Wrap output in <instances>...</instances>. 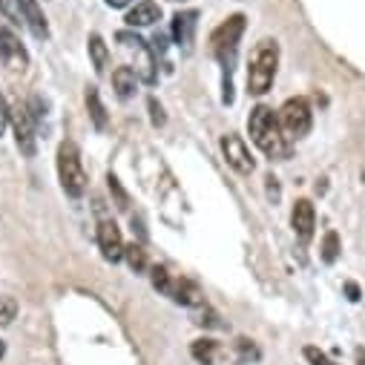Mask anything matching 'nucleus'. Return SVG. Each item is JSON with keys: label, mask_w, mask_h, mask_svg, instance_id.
<instances>
[{"label": "nucleus", "mask_w": 365, "mask_h": 365, "mask_svg": "<svg viewBox=\"0 0 365 365\" xmlns=\"http://www.w3.org/2000/svg\"><path fill=\"white\" fill-rule=\"evenodd\" d=\"M242 35H245V15H230L210 35V55L222 66V89H225L222 101L225 104H233V66H236Z\"/></svg>", "instance_id": "1"}, {"label": "nucleus", "mask_w": 365, "mask_h": 365, "mask_svg": "<svg viewBox=\"0 0 365 365\" xmlns=\"http://www.w3.org/2000/svg\"><path fill=\"white\" fill-rule=\"evenodd\" d=\"M247 133H250V141L270 158V161H285L291 155V144H288V135L279 124V115H273L270 107L259 104L250 110V118H247Z\"/></svg>", "instance_id": "2"}, {"label": "nucleus", "mask_w": 365, "mask_h": 365, "mask_svg": "<svg viewBox=\"0 0 365 365\" xmlns=\"http://www.w3.org/2000/svg\"><path fill=\"white\" fill-rule=\"evenodd\" d=\"M279 66V43L277 41H259L250 61H247V93L250 96H264L273 86Z\"/></svg>", "instance_id": "3"}, {"label": "nucleus", "mask_w": 365, "mask_h": 365, "mask_svg": "<svg viewBox=\"0 0 365 365\" xmlns=\"http://www.w3.org/2000/svg\"><path fill=\"white\" fill-rule=\"evenodd\" d=\"M58 178L69 199H81L86 193V170L75 141H61L58 147Z\"/></svg>", "instance_id": "4"}, {"label": "nucleus", "mask_w": 365, "mask_h": 365, "mask_svg": "<svg viewBox=\"0 0 365 365\" xmlns=\"http://www.w3.org/2000/svg\"><path fill=\"white\" fill-rule=\"evenodd\" d=\"M115 38H118V43L133 55V61H135L133 72L138 75V81H144V83H155V55H153V49L147 46V41L138 38L135 32H127V29L118 32Z\"/></svg>", "instance_id": "5"}, {"label": "nucleus", "mask_w": 365, "mask_h": 365, "mask_svg": "<svg viewBox=\"0 0 365 365\" xmlns=\"http://www.w3.org/2000/svg\"><path fill=\"white\" fill-rule=\"evenodd\" d=\"M279 124H282L288 138H305L311 133V124H314V113H311L308 98H288L279 110Z\"/></svg>", "instance_id": "6"}, {"label": "nucleus", "mask_w": 365, "mask_h": 365, "mask_svg": "<svg viewBox=\"0 0 365 365\" xmlns=\"http://www.w3.org/2000/svg\"><path fill=\"white\" fill-rule=\"evenodd\" d=\"M9 124H12V133H15L18 150H21L26 158H35V153H38V133H35L32 110H29L26 104L9 107Z\"/></svg>", "instance_id": "7"}, {"label": "nucleus", "mask_w": 365, "mask_h": 365, "mask_svg": "<svg viewBox=\"0 0 365 365\" xmlns=\"http://www.w3.org/2000/svg\"><path fill=\"white\" fill-rule=\"evenodd\" d=\"M0 58H4V63L12 69V72H24L29 66V52L26 46L21 43V38L6 26V24H0Z\"/></svg>", "instance_id": "8"}, {"label": "nucleus", "mask_w": 365, "mask_h": 365, "mask_svg": "<svg viewBox=\"0 0 365 365\" xmlns=\"http://www.w3.org/2000/svg\"><path fill=\"white\" fill-rule=\"evenodd\" d=\"M196 29H199V12L196 9H185L173 15V41L181 49V55L193 52V41H196Z\"/></svg>", "instance_id": "9"}, {"label": "nucleus", "mask_w": 365, "mask_h": 365, "mask_svg": "<svg viewBox=\"0 0 365 365\" xmlns=\"http://www.w3.org/2000/svg\"><path fill=\"white\" fill-rule=\"evenodd\" d=\"M222 153H225V161H227L236 173H242V175H250V173H253L256 161H253V155H250L247 144H245L236 133L222 135Z\"/></svg>", "instance_id": "10"}, {"label": "nucleus", "mask_w": 365, "mask_h": 365, "mask_svg": "<svg viewBox=\"0 0 365 365\" xmlns=\"http://www.w3.org/2000/svg\"><path fill=\"white\" fill-rule=\"evenodd\" d=\"M124 239H121V230H118V225L113 222V219H101L98 222V250H101V256L107 259V262H121L124 259Z\"/></svg>", "instance_id": "11"}, {"label": "nucleus", "mask_w": 365, "mask_h": 365, "mask_svg": "<svg viewBox=\"0 0 365 365\" xmlns=\"http://www.w3.org/2000/svg\"><path fill=\"white\" fill-rule=\"evenodd\" d=\"M291 225H294V233L299 236L302 245H308L314 239V227H317V210L308 199H299L291 210Z\"/></svg>", "instance_id": "12"}, {"label": "nucleus", "mask_w": 365, "mask_h": 365, "mask_svg": "<svg viewBox=\"0 0 365 365\" xmlns=\"http://www.w3.org/2000/svg\"><path fill=\"white\" fill-rule=\"evenodd\" d=\"M18 9L24 15V24L29 26V32L38 38V41H46L49 38V24L41 12V4L38 0H18Z\"/></svg>", "instance_id": "13"}, {"label": "nucleus", "mask_w": 365, "mask_h": 365, "mask_svg": "<svg viewBox=\"0 0 365 365\" xmlns=\"http://www.w3.org/2000/svg\"><path fill=\"white\" fill-rule=\"evenodd\" d=\"M170 299H173V302H178V305H187V308H202V305H207V302H205L202 288H199L196 282L185 279V277H181V279H173Z\"/></svg>", "instance_id": "14"}, {"label": "nucleus", "mask_w": 365, "mask_h": 365, "mask_svg": "<svg viewBox=\"0 0 365 365\" xmlns=\"http://www.w3.org/2000/svg\"><path fill=\"white\" fill-rule=\"evenodd\" d=\"M155 21H161V6L155 0H141V4H135V9H130V15H127L130 26H153Z\"/></svg>", "instance_id": "15"}, {"label": "nucleus", "mask_w": 365, "mask_h": 365, "mask_svg": "<svg viewBox=\"0 0 365 365\" xmlns=\"http://www.w3.org/2000/svg\"><path fill=\"white\" fill-rule=\"evenodd\" d=\"M86 110H89V118H93V124H96V130H98V133H104V130L110 127L107 107H104L101 93H98L96 86H89V89H86Z\"/></svg>", "instance_id": "16"}, {"label": "nucleus", "mask_w": 365, "mask_h": 365, "mask_svg": "<svg viewBox=\"0 0 365 365\" xmlns=\"http://www.w3.org/2000/svg\"><path fill=\"white\" fill-rule=\"evenodd\" d=\"M135 86H138V75L133 72V66H118L113 72V89L118 93V98H133L135 96Z\"/></svg>", "instance_id": "17"}, {"label": "nucleus", "mask_w": 365, "mask_h": 365, "mask_svg": "<svg viewBox=\"0 0 365 365\" xmlns=\"http://www.w3.org/2000/svg\"><path fill=\"white\" fill-rule=\"evenodd\" d=\"M86 49H89V61H93V69H96L98 75H104V72H107V61H110V49H107V43H104V38H101V35H89Z\"/></svg>", "instance_id": "18"}, {"label": "nucleus", "mask_w": 365, "mask_h": 365, "mask_svg": "<svg viewBox=\"0 0 365 365\" xmlns=\"http://www.w3.org/2000/svg\"><path fill=\"white\" fill-rule=\"evenodd\" d=\"M190 354L196 362L202 365H216V356H219V342L216 339H196L190 345Z\"/></svg>", "instance_id": "19"}, {"label": "nucleus", "mask_w": 365, "mask_h": 365, "mask_svg": "<svg viewBox=\"0 0 365 365\" xmlns=\"http://www.w3.org/2000/svg\"><path fill=\"white\" fill-rule=\"evenodd\" d=\"M124 259H127V264H130V270H133V273H144V270H150L147 250H144L141 245H135V242L124 247Z\"/></svg>", "instance_id": "20"}, {"label": "nucleus", "mask_w": 365, "mask_h": 365, "mask_svg": "<svg viewBox=\"0 0 365 365\" xmlns=\"http://www.w3.org/2000/svg\"><path fill=\"white\" fill-rule=\"evenodd\" d=\"M107 187H110V196H113L115 207H118V210H127V207H130V196H127V190L121 187V181H118L115 173L107 175Z\"/></svg>", "instance_id": "21"}, {"label": "nucleus", "mask_w": 365, "mask_h": 365, "mask_svg": "<svg viewBox=\"0 0 365 365\" xmlns=\"http://www.w3.org/2000/svg\"><path fill=\"white\" fill-rule=\"evenodd\" d=\"M339 250H342V247H339V236H336L334 230H328L325 239H322V262H325V264H334V262L339 259Z\"/></svg>", "instance_id": "22"}, {"label": "nucleus", "mask_w": 365, "mask_h": 365, "mask_svg": "<svg viewBox=\"0 0 365 365\" xmlns=\"http://www.w3.org/2000/svg\"><path fill=\"white\" fill-rule=\"evenodd\" d=\"M150 279H153V288L161 291L164 297H170V288H173V277L167 273V267H150Z\"/></svg>", "instance_id": "23"}, {"label": "nucleus", "mask_w": 365, "mask_h": 365, "mask_svg": "<svg viewBox=\"0 0 365 365\" xmlns=\"http://www.w3.org/2000/svg\"><path fill=\"white\" fill-rule=\"evenodd\" d=\"M15 317H18V302L12 297H0V328L12 325Z\"/></svg>", "instance_id": "24"}, {"label": "nucleus", "mask_w": 365, "mask_h": 365, "mask_svg": "<svg viewBox=\"0 0 365 365\" xmlns=\"http://www.w3.org/2000/svg\"><path fill=\"white\" fill-rule=\"evenodd\" d=\"M236 348H239V356L245 359V362H259V348H256V342L253 339H247V336H239L236 339Z\"/></svg>", "instance_id": "25"}, {"label": "nucleus", "mask_w": 365, "mask_h": 365, "mask_svg": "<svg viewBox=\"0 0 365 365\" xmlns=\"http://www.w3.org/2000/svg\"><path fill=\"white\" fill-rule=\"evenodd\" d=\"M302 354H305V359H308L311 365H339L336 359H331V356H328L322 348H317V345H305Z\"/></svg>", "instance_id": "26"}, {"label": "nucleus", "mask_w": 365, "mask_h": 365, "mask_svg": "<svg viewBox=\"0 0 365 365\" xmlns=\"http://www.w3.org/2000/svg\"><path fill=\"white\" fill-rule=\"evenodd\" d=\"M196 325H205V328H225V322H219V314H216L213 308H207V305L199 308V314H196Z\"/></svg>", "instance_id": "27"}, {"label": "nucleus", "mask_w": 365, "mask_h": 365, "mask_svg": "<svg viewBox=\"0 0 365 365\" xmlns=\"http://www.w3.org/2000/svg\"><path fill=\"white\" fill-rule=\"evenodd\" d=\"M0 12H4V18L9 21V24H21L24 21V15H21V9H18V0H0Z\"/></svg>", "instance_id": "28"}, {"label": "nucleus", "mask_w": 365, "mask_h": 365, "mask_svg": "<svg viewBox=\"0 0 365 365\" xmlns=\"http://www.w3.org/2000/svg\"><path fill=\"white\" fill-rule=\"evenodd\" d=\"M147 107H150V118H153V127H161V124H164V110H161V104H158L155 98H150V101H147Z\"/></svg>", "instance_id": "29"}, {"label": "nucleus", "mask_w": 365, "mask_h": 365, "mask_svg": "<svg viewBox=\"0 0 365 365\" xmlns=\"http://www.w3.org/2000/svg\"><path fill=\"white\" fill-rule=\"evenodd\" d=\"M6 127H9V104L4 96H0V135L6 133Z\"/></svg>", "instance_id": "30"}, {"label": "nucleus", "mask_w": 365, "mask_h": 365, "mask_svg": "<svg viewBox=\"0 0 365 365\" xmlns=\"http://www.w3.org/2000/svg\"><path fill=\"white\" fill-rule=\"evenodd\" d=\"M264 181H267V199H270L273 205H277V202H279V185H277V178L267 175Z\"/></svg>", "instance_id": "31"}, {"label": "nucleus", "mask_w": 365, "mask_h": 365, "mask_svg": "<svg viewBox=\"0 0 365 365\" xmlns=\"http://www.w3.org/2000/svg\"><path fill=\"white\" fill-rule=\"evenodd\" d=\"M345 294H348V299H351V302H356V299H359V288H356L354 282H348V285H345Z\"/></svg>", "instance_id": "32"}, {"label": "nucleus", "mask_w": 365, "mask_h": 365, "mask_svg": "<svg viewBox=\"0 0 365 365\" xmlns=\"http://www.w3.org/2000/svg\"><path fill=\"white\" fill-rule=\"evenodd\" d=\"M107 6H113V9H124V6H130L133 0H104Z\"/></svg>", "instance_id": "33"}, {"label": "nucleus", "mask_w": 365, "mask_h": 365, "mask_svg": "<svg viewBox=\"0 0 365 365\" xmlns=\"http://www.w3.org/2000/svg\"><path fill=\"white\" fill-rule=\"evenodd\" d=\"M354 356H356V365H365V348H356Z\"/></svg>", "instance_id": "34"}, {"label": "nucleus", "mask_w": 365, "mask_h": 365, "mask_svg": "<svg viewBox=\"0 0 365 365\" xmlns=\"http://www.w3.org/2000/svg\"><path fill=\"white\" fill-rule=\"evenodd\" d=\"M4 354H6V342L0 339V359H4Z\"/></svg>", "instance_id": "35"}]
</instances>
